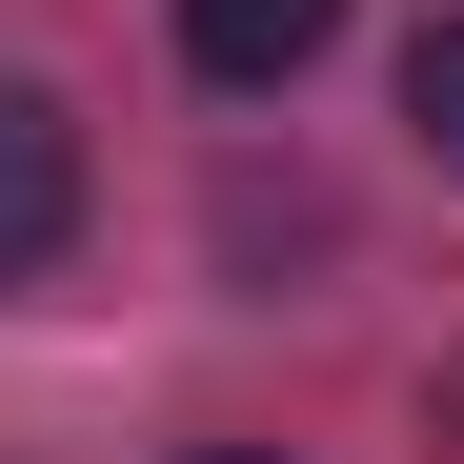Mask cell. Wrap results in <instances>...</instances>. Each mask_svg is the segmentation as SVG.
<instances>
[{
	"label": "cell",
	"mask_w": 464,
	"mask_h": 464,
	"mask_svg": "<svg viewBox=\"0 0 464 464\" xmlns=\"http://www.w3.org/2000/svg\"><path fill=\"white\" fill-rule=\"evenodd\" d=\"M61 243H82V121L41 82H0V283H41Z\"/></svg>",
	"instance_id": "1"
},
{
	"label": "cell",
	"mask_w": 464,
	"mask_h": 464,
	"mask_svg": "<svg viewBox=\"0 0 464 464\" xmlns=\"http://www.w3.org/2000/svg\"><path fill=\"white\" fill-rule=\"evenodd\" d=\"M324 41H343V0H182V61H202L222 102H283Z\"/></svg>",
	"instance_id": "2"
},
{
	"label": "cell",
	"mask_w": 464,
	"mask_h": 464,
	"mask_svg": "<svg viewBox=\"0 0 464 464\" xmlns=\"http://www.w3.org/2000/svg\"><path fill=\"white\" fill-rule=\"evenodd\" d=\"M404 121L464 162V21H424V41H404Z\"/></svg>",
	"instance_id": "3"
},
{
	"label": "cell",
	"mask_w": 464,
	"mask_h": 464,
	"mask_svg": "<svg viewBox=\"0 0 464 464\" xmlns=\"http://www.w3.org/2000/svg\"><path fill=\"white\" fill-rule=\"evenodd\" d=\"M182 464H263V444H182Z\"/></svg>",
	"instance_id": "4"
}]
</instances>
